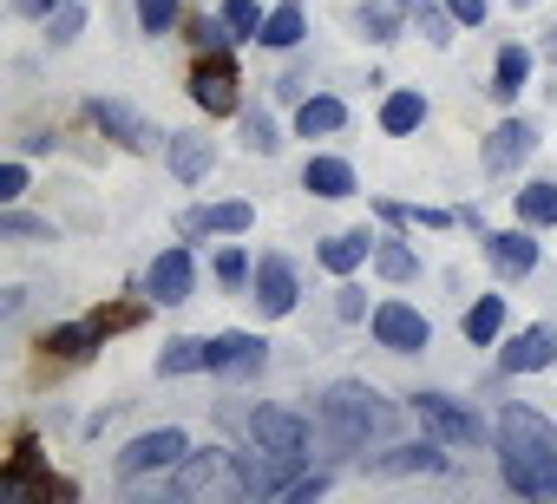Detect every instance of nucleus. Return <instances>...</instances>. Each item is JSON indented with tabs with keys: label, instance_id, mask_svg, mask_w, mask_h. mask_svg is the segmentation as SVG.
<instances>
[{
	"label": "nucleus",
	"instance_id": "obj_36",
	"mask_svg": "<svg viewBox=\"0 0 557 504\" xmlns=\"http://www.w3.org/2000/svg\"><path fill=\"white\" fill-rule=\"evenodd\" d=\"M216 276H223V282H249V256H243V249H223V256H216Z\"/></svg>",
	"mask_w": 557,
	"mask_h": 504
},
{
	"label": "nucleus",
	"instance_id": "obj_2",
	"mask_svg": "<svg viewBox=\"0 0 557 504\" xmlns=\"http://www.w3.org/2000/svg\"><path fill=\"white\" fill-rule=\"evenodd\" d=\"M498 452L557 471V426H550L544 413H531V406H505V413H498Z\"/></svg>",
	"mask_w": 557,
	"mask_h": 504
},
{
	"label": "nucleus",
	"instance_id": "obj_41",
	"mask_svg": "<svg viewBox=\"0 0 557 504\" xmlns=\"http://www.w3.org/2000/svg\"><path fill=\"white\" fill-rule=\"evenodd\" d=\"M21 190H27V164H8V171H0V197H8V203H14Z\"/></svg>",
	"mask_w": 557,
	"mask_h": 504
},
{
	"label": "nucleus",
	"instance_id": "obj_25",
	"mask_svg": "<svg viewBox=\"0 0 557 504\" xmlns=\"http://www.w3.org/2000/svg\"><path fill=\"white\" fill-rule=\"evenodd\" d=\"M302 34H309V21H302V8L289 0V8H275V14L262 21V34H256V40H262V47H296Z\"/></svg>",
	"mask_w": 557,
	"mask_h": 504
},
{
	"label": "nucleus",
	"instance_id": "obj_9",
	"mask_svg": "<svg viewBox=\"0 0 557 504\" xmlns=\"http://www.w3.org/2000/svg\"><path fill=\"white\" fill-rule=\"evenodd\" d=\"M249 439L269 445V452H302L309 445V426L296 413H283V406H256L249 413Z\"/></svg>",
	"mask_w": 557,
	"mask_h": 504
},
{
	"label": "nucleus",
	"instance_id": "obj_12",
	"mask_svg": "<svg viewBox=\"0 0 557 504\" xmlns=\"http://www.w3.org/2000/svg\"><path fill=\"white\" fill-rule=\"evenodd\" d=\"M92 125H99V131H112V138H119V144H132V151H151V144H158V131H151L138 112L112 105V99H92Z\"/></svg>",
	"mask_w": 557,
	"mask_h": 504
},
{
	"label": "nucleus",
	"instance_id": "obj_26",
	"mask_svg": "<svg viewBox=\"0 0 557 504\" xmlns=\"http://www.w3.org/2000/svg\"><path fill=\"white\" fill-rule=\"evenodd\" d=\"M197 367H210V341H171V348L158 354V374H164V380L197 374Z\"/></svg>",
	"mask_w": 557,
	"mask_h": 504
},
{
	"label": "nucleus",
	"instance_id": "obj_4",
	"mask_svg": "<svg viewBox=\"0 0 557 504\" xmlns=\"http://www.w3.org/2000/svg\"><path fill=\"white\" fill-rule=\"evenodd\" d=\"M413 413H420V426H433V439H446V445H479V439H485V419H479L472 406L446 400V393H413Z\"/></svg>",
	"mask_w": 557,
	"mask_h": 504
},
{
	"label": "nucleus",
	"instance_id": "obj_23",
	"mask_svg": "<svg viewBox=\"0 0 557 504\" xmlns=\"http://www.w3.org/2000/svg\"><path fill=\"white\" fill-rule=\"evenodd\" d=\"M524 79H531V53H524V47H505L498 66H492V92H498V99H518Z\"/></svg>",
	"mask_w": 557,
	"mask_h": 504
},
{
	"label": "nucleus",
	"instance_id": "obj_28",
	"mask_svg": "<svg viewBox=\"0 0 557 504\" xmlns=\"http://www.w3.org/2000/svg\"><path fill=\"white\" fill-rule=\"evenodd\" d=\"M171 171H177L184 184H197V177L210 171V144H203V138H171Z\"/></svg>",
	"mask_w": 557,
	"mask_h": 504
},
{
	"label": "nucleus",
	"instance_id": "obj_40",
	"mask_svg": "<svg viewBox=\"0 0 557 504\" xmlns=\"http://www.w3.org/2000/svg\"><path fill=\"white\" fill-rule=\"evenodd\" d=\"M446 14L466 21V27H479V21H485V0H446Z\"/></svg>",
	"mask_w": 557,
	"mask_h": 504
},
{
	"label": "nucleus",
	"instance_id": "obj_20",
	"mask_svg": "<svg viewBox=\"0 0 557 504\" xmlns=\"http://www.w3.org/2000/svg\"><path fill=\"white\" fill-rule=\"evenodd\" d=\"M498 328H505V295H479V302L466 308V341H472V348H492Z\"/></svg>",
	"mask_w": 557,
	"mask_h": 504
},
{
	"label": "nucleus",
	"instance_id": "obj_21",
	"mask_svg": "<svg viewBox=\"0 0 557 504\" xmlns=\"http://www.w3.org/2000/svg\"><path fill=\"white\" fill-rule=\"evenodd\" d=\"M348 125V105L342 99H302V112H296V131L302 138H322V131H342Z\"/></svg>",
	"mask_w": 557,
	"mask_h": 504
},
{
	"label": "nucleus",
	"instance_id": "obj_1",
	"mask_svg": "<svg viewBox=\"0 0 557 504\" xmlns=\"http://www.w3.org/2000/svg\"><path fill=\"white\" fill-rule=\"evenodd\" d=\"M394 426V406L368 387V380H342V387H329L322 393V432L335 439V445H348V452H361L374 432H387Z\"/></svg>",
	"mask_w": 557,
	"mask_h": 504
},
{
	"label": "nucleus",
	"instance_id": "obj_22",
	"mask_svg": "<svg viewBox=\"0 0 557 504\" xmlns=\"http://www.w3.org/2000/svg\"><path fill=\"white\" fill-rule=\"evenodd\" d=\"M420 118H426V99H420V92H387V105H381V131L407 138V131H420Z\"/></svg>",
	"mask_w": 557,
	"mask_h": 504
},
{
	"label": "nucleus",
	"instance_id": "obj_24",
	"mask_svg": "<svg viewBox=\"0 0 557 504\" xmlns=\"http://www.w3.org/2000/svg\"><path fill=\"white\" fill-rule=\"evenodd\" d=\"M249 223H256L249 203H210V210H190V216H184L190 236H197V229H249Z\"/></svg>",
	"mask_w": 557,
	"mask_h": 504
},
{
	"label": "nucleus",
	"instance_id": "obj_30",
	"mask_svg": "<svg viewBox=\"0 0 557 504\" xmlns=\"http://www.w3.org/2000/svg\"><path fill=\"white\" fill-rule=\"evenodd\" d=\"M374 269H381L387 282H407V276L420 269V256H413L407 242H381V249H374Z\"/></svg>",
	"mask_w": 557,
	"mask_h": 504
},
{
	"label": "nucleus",
	"instance_id": "obj_39",
	"mask_svg": "<svg viewBox=\"0 0 557 504\" xmlns=\"http://www.w3.org/2000/svg\"><path fill=\"white\" fill-rule=\"evenodd\" d=\"M413 14H420V27H426V40H453V34H446V21H453V14H440V8H426V0H420V8H413Z\"/></svg>",
	"mask_w": 557,
	"mask_h": 504
},
{
	"label": "nucleus",
	"instance_id": "obj_10",
	"mask_svg": "<svg viewBox=\"0 0 557 504\" xmlns=\"http://www.w3.org/2000/svg\"><path fill=\"white\" fill-rule=\"evenodd\" d=\"M256 308H262L269 322L296 308V269H289L283 256H262V263H256Z\"/></svg>",
	"mask_w": 557,
	"mask_h": 504
},
{
	"label": "nucleus",
	"instance_id": "obj_27",
	"mask_svg": "<svg viewBox=\"0 0 557 504\" xmlns=\"http://www.w3.org/2000/svg\"><path fill=\"white\" fill-rule=\"evenodd\" d=\"M413 8H420V0H368V34H374V40H394Z\"/></svg>",
	"mask_w": 557,
	"mask_h": 504
},
{
	"label": "nucleus",
	"instance_id": "obj_43",
	"mask_svg": "<svg viewBox=\"0 0 557 504\" xmlns=\"http://www.w3.org/2000/svg\"><path fill=\"white\" fill-rule=\"evenodd\" d=\"M27 14H53V8H66V0H21Z\"/></svg>",
	"mask_w": 557,
	"mask_h": 504
},
{
	"label": "nucleus",
	"instance_id": "obj_16",
	"mask_svg": "<svg viewBox=\"0 0 557 504\" xmlns=\"http://www.w3.org/2000/svg\"><path fill=\"white\" fill-rule=\"evenodd\" d=\"M531 144H537V131H531V125H518V118H505V125L492 131V144H485V164H492V171H511Z\"/></svg>",
	"mask_w": 557,
	"mask_h": 504
},
{
	"label": "nucleus",
	"instance_id": "obj_15",
	"mask_svg": "<svg viewBox=\"0 0 557 504\" xmlns=\"http://www.w3.org/2000/svg\"><path fill=\"white\" fill-rule=\"evenodd\" d=\"M492 263H498L505 276H531V269H537V242H531L524 229H498V236H492Z\"/></svg>",
	"mask_w": 557,
	"mask_h": 504
},
{
	"label": "nucleus",
	"instance_id": "obj_17",
	"mask_svg": "<svg viewBox=\"0 0 557 504\" xmlns=\"http://www.w3.org/2000/svg\"><path fill=\"white\" fill-rule=\"evenodd\" d=\"M302 184H309L315 197H355V164H348V158H309Z\"/></svg>",
	"mask_w": 557,
	"mask_h": 504
},
{
	"label": "nucleus",
	"instance_id": "obj_5",
	"mask_svg": "<svg viewBox=\"0 0 557 504\" xmlns=\"http://www.w3.org/2000/svg\"><path fill=\"white\" fill-rule=\"evenodd\" d=\"M302 484V452H256L243 465V497H289Z\"/></svg>",
	"mask_w": 557,
	"mask_h": 504
},
{
	"label": "nucleus",
	"instance_id": "obj_7",
	"mask_svg": "<svg viewBox=\"0 0 557 504\" xmlns=\"http://www.w3.org/2000/svg\"><path fill=\"white\" fill-rule=\"evenodd\" d=\"M190 282H197L190 249H164V256L151 263V276H145V289H151V302H158V308H177V302H190Z\"/></svg>",
	"mask_w": 557,
	"mask_h": 504
},
{
	"label": "nucleus",
	"instance_id": "obj_14",
	"mask_svg": "<svg viewBox=\"0 0 557 504\" xmlns=\"http://www.w3.org/2000/svg\"><path fill=\"white\" fill-rule=\"evenodd\" d=\"M210 367L216 374H256L262 367V341L256 335H216L210 341Z\"/></svg>",
	"mask_w": 557,
	"mask_h": 504
},
{
	"label": "nucleus",
	"instance_id": "obj_3",
	"mask_svg": "<svg viewBox=\"0 0 557 504\" xmlns=\"http://www.w3.org/2000/svg\"><path fill=\"white\" fill-rule=\"evenodd\" d=\"M216 491H243L236 452H223V445L184 452V458H177V497H216Z\"/></svg>",
	"mask_w": 557,
	"mask_h": 504
},
{
	"label": "nucleus",
	"instance_id": "obj_31",
	"mask_svg": "<svg viewBox=\"0 0 557 504\" xmlns=\"http://www.w3.org/2000/svg\"><path fill=\"white\" fill-rule=\"evenodd\" d=\"M99 341H106V335H99L92 322H86V328H53V335H47V348H53V354H66V361H79V354H92Z\"/></svg>",
	"mask_w": 557,
	"mask_h": 504
},
{
	"label": "nucleus",
	"instance_id": "obj_11",
	"mask_svg": "<svg viewBox=\"0 0 557 504\" xmlns=\"http://www.w3.org/2000/svg\"><path fill=\"white\" fill-rule=\"evenodd\" d=\"M550 361H557V335H550V328H524V335L505 341V354H498L505 374H537V367H550Z\"/></svg>",
	"mask_w": 557,
	"mask_h": 504
},
{
	"label": "nucleus",
	"instance_id": "obj_34",
	"mask_svg": "<svg viewBox=\"0 0 557 504\" xmlns=\"http://www.w3.org/2000/svg\"><path fill=\"white\" fill-rule=\"evenodd\" d=\"M223 27H230L223 14H216V21H210V14H203V21H190V40H197V53H223V40H230Z\"/></svg>",
	"mask_w": 557,
	"mask_h": 504
},
{
	"label": "nucleus",
	"instance_id": "obj_18",
	"mask_svg": "<svg viewBox=\"0 0 557 504\" xmlns=\"http://www.w3.org/2000/svg\"><path fill=\"white\" fill-rule=\"evenodd\" d=\"M440 445H446V439H440ZM440 445H426V439H420V445H394V452L374 458V471H446V452H440Z\"/></svg>",
	"mask_w": 557,
	"mask_h": 504
},
{
	"label": "nucleus",
	"instance_id": "obj_29",
	"mask_svg": "<svg viewBox=\"0 0 557 504\" xmlns=\"http://www.w3.org/2000/svg\"><path fill=\"white\" fill-rule=\"evenodd\" d=\"M518 216L524 223H557V184H524L518 190Z\"/></svg>",
	"mask_w": 557,
	"mask_h": 504
},
{
	"label": "nucleus",
	"instance_id": "obj_33",
	"mask_svg": "<svg viewBox=\"0 0 557 504\" xmlns=\"http://www.w3.org/2000/svg\"><path fill=\"white\" fill-rule=\"evenodd\" d=\"M223 21H230L236 34H262V21H269V14L256 8V0H223Z\"/></svg>",
	"mask_w": 557,
	"mask_h": 504
},
{
	"label": "nucleus",
	"instance_id": "obj_35",
	"mask_svg": "<svg viewBox=\"0 0 557 504\" xmlns=\"http://www.w3.org/2000/svg\"><path fill=\"white\" fill-rule=\"evenodd\" d=\"M243 144L249 151H275V125L269 118H243Z\"/></svg>",
	"mask_w": 557,
	"mask_h": 504
},
{
	"label": "nucleus",
	"instance_id": "obj_32",
	"mask_svg": "<svg viewBox=\"0 0 557 504\" xmlns=\"http://www.w3.org/2000/svg\"><path fill=\"white\" fill-rule=\"evenodd\" d=\"M138 21H145V34H171L177 27V0H138Z\"/></svg>",
	"mask_w": 557,
	"mask_h": 504
},
{
	"label": "nucleus",
	"instance_id": "obj_38",
	"mask_svg": "<svg viewBox=\"0 0 557 504\" xmlns=\"http://www.w3.org/2000/svg\"><path fill=\"white\" fill-rule=\"evenodd\" d=\"M335 315H342V322H361V315H368V295H361V289H335Z\"/></svg>",
	"mask_w": 557,
	"mask_h": 504
},
{
	"label": "nucleus",
	"instance_id": "obj_19",
	"mask_svg": "<svg viewBox=\"0 0 557 504\" xmlns=\"http://www.w3.org/2000/svg\"><path fill=\"white\" fill-rule=\"evenodd\" d=\"M368 229H348V236H329L322 242V269H335V276H348V269H361L368 263Z\"/></svg>",
	"mask_w": 557,
	"mask_h": 504
},
{
	"label": "nucleus",
	"instance_id": "obj_8",
	"mask_svg": "<svg viewBox=\"0 0 557 504\" xmlns=\"http://www.w3.org/2000/svg\"><path fill=\"white\" fill-rule=\"evenodd\" d=\"M184 452H190V445H184V432H171V426H164V432H145V439H132V445L119 452V471H125V478H138V471L177 465Z\"/></svg>",
	"mask_w": 557,
	"mask_h": 504
},
{
	"label": "nucleus",
	"instance_id": "obj_6",
	"mask_svg": "<svg viewBox=\"0 0 557 504\" xmlns=\"http://www.w3.org/2000/svg\"><path fill=\"white\" fill-rule=\"evenodd\" d=\"M374 341L394 348V354H413V348L433 341V328H426L420 308H407V302H381V308H374Z\"/></svg>",
	"mask_w": 557,
	"mask_h": 504
},
{
	"label": "nucleus",
	"instance_id": "obj_44",
	"mask_svg": "<svg viewBox=\"0 0 557 504\" xmlns=\"http://www.w3.org/2000/svg\"><path fill=\"white\" fill-rule=\"evenodd\" d=\"M518 8H524V0H518Z\"/></svg>",
	"mask_w": 557,
	"mask_h": 504
},
{
	"label": "nucleus",
	"instance_id": "obj_42",
	"mask_svg": "<svg viewBox=\"0 0 557 504\" xmlns=\"http://www.w3.org/2000/svg\"><path fill=\"white\" fill-rule=\"evenodd\" d=\"M8 236H47V223H34V216H8Z\"/></svg>",
	"mask_w": 557,
	"mask_h": 504
},
{
	"label": "nucleus",
	"instance_id": "obj_13",
	"mask_svg": "<svg viewBox=\"0 0 557 504\" xmlns=\"http://www.w3.org/2000/svg\"><path fill=\"white\" fill-rule=\"evenodd\" d=\"M190 99L210 112V118H223V112H236V73L216 60V66H197V79H190Z\"/></svg>",
	"mask_w": 557,
	"mask_h": 504
},
{
	"label": "nucleus",
	"instance_id": "obj_37",
	"mask_svg": "<svg viewBox=\"0 0 557 504\" xmlns=\"http://www.w3.org/2000/svg\"><path fill=\"white\" fill-rule=\"evenodd\" d=\"M79 27H86V8H73V0H66V8L53 14V40H73Z\"/></svg>",
	"mask_w": 557,
	"mask_h": 504
}]
</instances>
